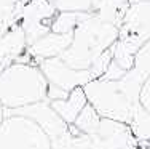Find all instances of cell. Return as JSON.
<instances>
[{
	"label": "cell",
	"mask_w": 150,
	"mask_h": 149,
	"mask_svg": "<svg viewBox=\"0 0 150 149\" xmlns=\"http://www.w3.org/2000/svg\"><path fill=\"white\" fill-rule=\"evenodd\" d=\"M53 149H93L91 138L88 135H81V136H72L69 132L59 136L58 140L51 141Z\"/></svg>",
	"instance_id": "cell-15"
},
{
	"label": "cell",
	"mask_w": 150,
	"mask_h": 149,
	"mask_svg": "<svg viewBox=\"0 0 150 149\" xmlns=\"http://www.w3.org/2000/svg\"><path fill=\"white\" fill-rule=\"evenodd\" d=\"M8 115H24L35 120L43 128V132L50 136V140L54 141L64 133L69 132V125L58 115V112L51 108L50 101H42L35 104L26 106L19 109H5V117Z\"/></svg>",
	"instance_id": "cell-8"
},
{
	"label": "cell",
	"mask_w": 150,
	"mask_h": 149,
	"mask_svg": "<svg viewBox=\"0 0 150 149\" xmlns=\"http://www.w3.org/2000/svg\"><path fill=\"white\" fill-rule=\"evenodd\" d=\"M91 13L81 11H58L51 21V32L54 34H72L80 23H83Z\"/></svg>",
	"instance_id": "cell-12"
},
{
	"label": "cell",
	"mask_w": 150,
	"mask_h": 149,
	"mask_svg": "<svg viewBox=\"0 0 150 149\" xmlns=\"http://www.w3.org/2000/svg\"><path fill=\"white\" fill-rule=\"evenodd\" d=\"M101 119L102 117L99 115L98 112H96V109L88 103V104L83 108V111L80 112V115L77 117V120L74 122V125L77 127L81 133L93 135V133H96V130H98L99 123H101Z\"/></svg>",
	"instance_id": "cell-14"
},
{
	"label": "cell",
	"mask_w": 150,
	"mask_h": 149,
	"mask_svg": "<svg viewBox=\"0 0 150 149\" xmlns=\"http://www.w3.org/2000/svg\"><path fill=\"white\" fill-rule=\"evenodd\" d=\"M91 138L93 149H139V141L134 138L129 125L110 119H101L96 133Z\"/></svg>",
	"instance_id": "cell-7"
},
{
	"label": "cell",
	"mask_w": 150,
	"mask_h": 149,
	"mask_svg": "<svg viewBox=\"0 0 150 149\" xmlns=\"http://www.w3.org/2000/svg\"><path fill=\"white\" fill-rule=\"evenodd\" d=\"M3 120H5V108H3V104L0 103V125L3 123Z\"/></svg>",
	"instance_id": "cell-22"
},
{
	"label": "cell",
	"mask_w": 150,
	"mask_h": 149,
	"mask_svg": "<svg viewBox=\"0 0 150 149\" xmlns=\"http://www.w3.org/2000/svg\"><path fill=\"white\" fill-rule=\"evenodd\" d=\"M128 6H129V0H98L94 13L104 23L120 27Z\"/></svg>",
	"instance_id": "cell-11"
},
{
	"label": "cell",
	"mask_w": 150,
	"mask_h": 149,
	"mask_svg": "<svg viewBox=\"0 0 150 149\" xmlns=\"http://www.w3.org/2000/svg\"><path fill=\"white\" fill-rule=\"evenodd\" d=\"M72 34H54L48 32L43 37H40L37 42L26 48V51L32 56L35 63L42 59H50V58H59L72 43Z\"/></svg>",
	"instance_id": "cell-9"
},
{
	"label": "cell",
	"mask_w": 150,
	"mask_h": 149,
	"mask_svg": "<svg viewBox=\"0 0 150 149\" xmlns=\"http://www.w3.org/2000/svg\"><path fill=\"white\" fill-rule=\"evenodd\" d=\"M110 63H112V48H109L107 51H104L90 66V69H88V71H90V74L93 76V80H94V79H101V77L105 74V71H107V67H109Z\"/></svg>",
	"instance_id": "cell-18"
},
{
	"label": "cell",
	"mask_w": 150,
	"mask_h": 149,
	"mask_svg": "<svg viewBox=\"0 0 150 149\" xmlns=\"http://www.w3.org/2000/svg\"><path fill=\"white\" fill-rule=\"evenodd\" d=\"M48 82L35 63L13 61L0 72V103L5 109H19L46 101Z\"/></svg>",
	"instance_id": "cell-2"
},
{
	"label": "cell",
	"mask_w": 150,
	"mask_h": 149,
	"mask_svg": "<svg viewBox=\"0 0 150 149\" xmlns=\"http://www.w3.org/2000/svg\"><path fill=\"white\" fill-rule=\"evenodd\" d=\"M40 71L43 72L46 82L50 87H56L70 93L77 87H85L88 82L93 80L90 71H77L67 66L61 58H50L42 59L37 63Z\"/></svg>",
	"instance_id": "cell-6"
},
{
	"label": "cell",
	"mask_w": 150,
	"mask_h": 149,
	"mask_svg": "<svg viewBox=\"0 0 150 149\" xmlns=\"http://www.w3.org/2000/svg\"><path fill=\"white\" fill-rule=\"evenodd\" d=\"M129 128L139 143L150 141V114L141 106V103L134 108L133 119L129 122Z\"/></svg>",
	"instance_id": "cell-13"
},
{
	"label": "cell",
	"mask_w": 150,
	"mask_h": 149,
	"mask_svg": "<svg viewBox=\"0 0 150 149\" xmlns=\"http://www.w3.org/2000/svg\"><path fill=\"white\" fill-rule=\"evenodd\" d=\"M51 108L58 112V115L67 125L74 123L77 120V117L80 115V112L83 111V108L88 104L86 95H85L83 87H77L75 90H72L69 93V96L66 99H58V101H51L50 103Z\"/></svg>",
	"instance_id": "cell-10"
},
{
	"label": "cell",
	"mask_w": 150,
	"mask_h": 149,
	"mask_svg": "<svg viewBox=\"0 0 150 149\" xmlns=\"http://www.w3.org/2000/svg\"><path fill=\"white\" fill-rule=\"evenodd\" d=\"M150 40V2L129 3L112 45V61L125 71L133 69L134 56Z\"/></svg>",
	"instance_id": "cell-3"
},
{
	"label": "cell",
	"mask_w": 150,
	"mask_h": 149,
	"mask_svg": "<svg viewBox=\"0 0 150 149\" xmlns=\"http://www.w3.org/2000/svg\"><path fill=\"white\" fill-rule=\"evenodd\" d=\"M118 40V27L104 23L91 13L74 31L70 47L59 56L67 66L77 71H88L104 51Z\"/></svg>",
	"instance_id": "cell-1"
},
{
	"label": "cell",
	"mask_w": 150,
	"mask_h": 149,
	"mask_svg": "<svg viewBox=\"0 0 150 149\" xmlns=\"http://www.w3.org/2000/svg\"><path fill=\"white\" fill-rule=\"evenodd\" d=\"M69 133L72 135V136H81V135H83L80 130L77 128V127L74 125V123H70V125H69Z\"/></svg>",
	"instance_id": "cell-21"
},
{
	"label": "cell",
	"mask_w": 150,
	"mask_h": 149,
	"mask_svg": "<svg viewBox=\"0 0 150 149\" xmlns=\"http://www.w3.org/2000/svg\"><path fill=\"white\" fill-rule=\"evenodd\" d=\"M88 103L101 117L129 125L139 99L133 98L120 80L94 79L83 87Z\"/></svg>",
	"instance_id": "cell-4"
},
{
	"label": "cell",
	"mask_w": 150,
	"mask_h": 149,
	"mask_svg": "<svg viewBox=\"0 0 150 149\" xmlns=\"http://www.w3.org/2000/svg\"><path fill=\"white\" fill-rule=\"evenodd\" d=\"M126 72L128 71H125L123 67H120L115 61H112L109 64V67H107L105 74L101 77V79H104V80H120V79H123V77L126 76Z\"/></svg>",
	"instance_id": "cell-19"
},
{
	"label": "cell",
	"mask_w": 150,
	"mask_h": 149,
	"mask_svg": "<svg viewBox=\"0 0 150 149\" xmlns=\"http://www.w3.org/2000/svg\"><path fill=\"white\" fill-rule=\"evenodd\" d=\"M129 71L139 80H142V82L147 79V76L150 74V40L136 53L134 66H133V69H129Z\"/></svg>",
	"instance_id": "cell-16"
},
{
	"label": "cell",
	"mask_w": 150,
	"mask_h": 149,
	"mask_svg": "<svg viewBox=\"0 0 150 149\" xmlns=\"http://www.w3.org/2000/svg\"><path fill=\"white\" fill-rule=\"evenodd\" d=\"M0 149H53L51 140L35 120L8 115L0 125Z\"/></svg>",
	"instance_id": "cell-5"
},
{
	"label": "cell",
	"mask_w": 150,
	"mask_h": 149,
	"mask_svg": "<svg viewBox=\"0 0 150 149\" xmlns=\"http://www.w3.org/2000/svg\"><path fill=\"white\" fill-rule=\"evenodd\" d=\"M56 11L94 13V0H48Z\"/></svg>",
	"instance_id": "cell-17"
},
{
	"label": "cell",
	"mask_w": 150,
	"mask_h": 149,
	"mask_svg": "<svg viewBox=\"0 0 150 149\" xmlns=\"http://www.w3.org/2000/svg\"><path fill=\"white\" fill-rule=\"evenodd\" d=\"M139 103H141V106L150 114V74L147 76V79L144 80V83H142V87H141Z\"/></svg>",
	"instance_id": "cell-20"
}]
</instances>
